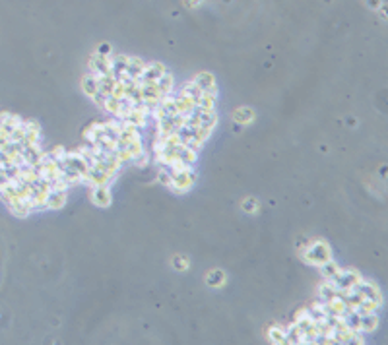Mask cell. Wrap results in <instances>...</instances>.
Masks as SVG:
<instances>
[{
    "instance_id": "cell-1",
    "label": "cell",
    "mask_w": 388,
    "mask_h": 345,
    "mask_svg": "<svg viewBox=\"0 0 388 345\" xmlns=\"http://www.w3.org/2000/svg\"><path fill=\"white\" fill-rule=\"evenodd\" d=\"M37 138L31 122L0 115V200L14 213L64 204L66 183L58 161L41 155Z\"/></svg>"
}]
</instances>
